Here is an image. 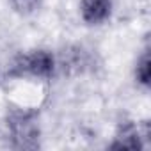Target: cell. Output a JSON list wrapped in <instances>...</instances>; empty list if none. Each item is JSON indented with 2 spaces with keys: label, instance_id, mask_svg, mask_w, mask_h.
Segmentation results:
<instances>
[{
  "label": "cell",
  "instance_id": "6da1fadb",
  "mask_svg": "<svg viewBox=\"0 0 151 151\" xmlns=\"http://www.w3.org/2000/svg\"><path fill=\"white\" fill-rule=\"evenodd\" d=\"M7 144L18 151H34L41 147L39 112L32 107L9 105L6 112Z\"/></svg>",
  "mask_w": 151,
  "mask_h": 151
},
{
  "label": "cell",
  "instance_id": "7a4b0ae2",
  "mask_svg": "<svg viewBox=\"0 0 151 151\" xmlns=\"http://www.w3.org/2000/svg\"><path fill=\"white\" fill-rule=\"evenodd\" d=\"M57 57L50 48H30L13 57L6 75L16 80L50 82L57 73Z\"/></svg>",
  "mask_w": 151,
  "mask_h": 151
},
{
  "label": "cell",
  "instance_id": "3957f363",
  "mask_svg": "<svg viewBox=\"0 0 151 151\" xmlns=\"http://www.w3.org/2000/svg\"><path fill=\"white\" fill-rule=\"evenodd\" d=\"M144 133L140 130V126L132 121V119H123L121 123H117L116 132L112 135V140L109 142L110 149H144Z\"/></svg>",
  "mask_w": 151,
  "mask_h": 151
},
{
  "label": "cell",
  "instance_id": "277c9868",
  "mask_svg": "<svg viewBox=\"0 0 151 151\" xmlns=\"http://www.w3.org/2000/svg\"><path fill=\"white\" fill-rule=\"evenodd\" d=\"M78 14L87 27L105 25L112 16V0H80Z\"/></svg>",
  "mask_w": 151,
  "mask_h": 151
},
{
  "label": "cell",
  "instance_id": "5b68a950",
  "mask_svg": "<svg viewBox=\"0 0 151 151\" xmlns=\"http://www.w3.org/2000/svg\"><path fill=\"white\" fill-rule=\"evenodd\" d=\"M149 46H144L133 64V80L140 89H149L151 86V53Z\"/></svg>",
  "mask_w": 151,
  "mask_h": 151
},
{
  "label": "cell",
  "instance_id": "8992f818",
  "mask_svg": "<svg viewBox=\"0 0 151 151\" xmlns=\"http://www.w3.org/2000/svg\"><path fill=\"white\" fill-rule=\"evenodd\" d=\"M43 2L45 0H7L11 11L22 18H29L39 13V9L43 7Z\"/></svg>",
  "mask_w": 151,
  "mask_h": 151
}]
</instances>
